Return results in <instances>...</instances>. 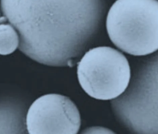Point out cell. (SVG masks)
I'll return each instance as SVG.
<instances>
[{
    "mask_svg": "<svg viewBox=\"0 0 158 134\" xmlns=\"http://www.w3.org/2000/svg\"><path fill=\"white\" fill-rule=\"evenodd\" d=\"M17 31L19 49L43 65L72 67L99 32L106 0H1Z\"/></svg>",
    "mask_w": 158,
    "mask_h": 134,
    "instance_id": "cell-1",
    "label": "cell"
},
{
    "mask_svg": "<svg viewBox=\"0 0 158 134\" xmlns=\"http://www.w3.org/2000/svg\"><path fill=\"white\" fill-rule=\"evenodd\" d=\"M127 89L111 100L114 116L131 133L158 134V51L135 60Z\"/></svg>",
    "mask_w": 158,
    "mask_h": 134,
    "instance_id": "cell-2",
    "label": "cell"
},
{
    "mask_svg": "<svg viewBox=\"0 0 158 134\" xmlns=\"http://www.w3.org/2000/svg\"><path fill=\"white\" fill-rule=\"evenodd\" d=\"M106 28L112 43L134 56L158 51V0H117L107 13Z\"/></svg>",
    "mask_w": 158,
    "mask_h": 134,
    "instance_id": "cell-3",
    "label": "cell"
},
{
    "mask_svg": "<svg viewBox=\"0 0 158 134\" xmlns=\"http://www.w3.org/2000/svg\"><path fill=\"white\" fill-rule=\"evenodd\" d=\"M78 80L87 95L98 100H112L127 89L131 70L126 57L109 46H98L84 54L78 64Z\"/></svg>",
    "mask_w": 158,
    "mask_h": 134,
    "instance_id": "cell-4",
    "label": "cell"
},
{
    "mask_svg": "<svg viewBox=\"0 0 158 134\" xmlns=\"http://www.w3.org/2000/svg\"><path fill=\"white\" fill-rule=\"evenodd\" d=\"M80 112L68 97L48 94L40 97L29 106L26 126L30 134L78 133L81 127Z\"/></svg>",
    "mask_w": 158,
    "mask_h": 134,
    "instance_id": "cell-5",
    "label": "cell"
},
{
    "mask_svg": "<svg viewBox=\"0 0 158 134\" xmlns=\"http://www.w3.org/2000/svg\"><path fill=\"white\" fill-rule=\"evenodd\" d=\"M20 95L0 96V134L27 133L26 117L28 103Z\"/></svg>",
    "mask_w": 158,
    "mask_h": 134,
    "instance_id": "cell-6",
    "label": "cell"
},
{
    "mask_svg": "<svg viewBox=\"0 0 158 134\" xmlns=\"http://www.w3.org/2000/svg\"><path fill=\"white\" fill-rule=\"evenodd\" d=\"M19 45V35L15 27L9 22L0 23V55L12 54Z\"/></svg>",
    "mask_w": 158,
    "mask_h": 134,
    "instance_id": "cell-7",
    "label": "cell"
},
{
    "mask_svg": "<svg viewBox=\"0 0 158 134\" xmlns=\"http://www.w3.org/2000/svg\"><path fill=\"white\" fill-rule=\"evenodd\" d=\"M81 134H115L111 130L106 128L99 126L89 127L84 130Z\"/></svg>",
    "mask_w": 158,
    "mask_h": 134,
    "instance_id": "cell-8",
    "label": "cell"
},
{
    "mask_svg": "<svg viewBox=\"0 0 158 134\" xmlns=\"http://www.w3.org/2000/svg\"><path fill=\"white\" fill-rule=\"evenodd\" d=\"M2 15H1V13H0V19H1V17H2Z\"/></svg>",
    "mask_w": 158,
    "mask_h": 134,
    "instance_id": "cell-9",
    "label": "cell"
}]
</instances>
